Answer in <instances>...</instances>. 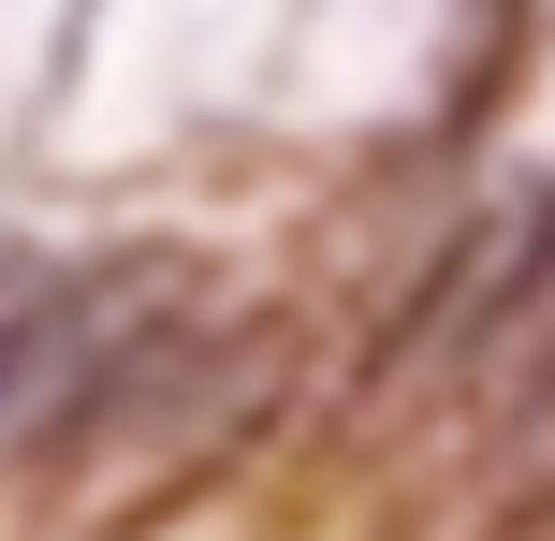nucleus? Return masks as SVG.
Listing matches in <instances>:
<instances>
[{
    "label": "nucleus",
    "mask_w": 555,
    "mask_h": 541,
    "mask_svg": "<svg viewBox=\"0 0 555 541\" xmlns=\"http://www.w3.org/2000/svg\"><path fill=\"white\" fill-rule=\"evenodd\" d=\"M162 308H176V263H103V279L15 293V308H0V468L103 425V396L162 351V337H146Z\"/></svg>",
    "instance_id": "nucleus-1"
},
{
    "label": "nucleus",
    "mask_w": 555,
    "mask_h": 541,
    "mask_svg": "<svg viewBox=\"0 0 555 541\" xmlns=\"http://www.w3.org/2000/svg\"><path fill=\"white\" fill-rule=\"evenodd\" d=\"M541 293H555V191H498L482 220L439 234V263L410 279V308L380 322L365 396H424V381H453L468 351H498V322L541 308Z\"/></svg>",
    "instance_id": "nucleus-2"
}]
</instances>
